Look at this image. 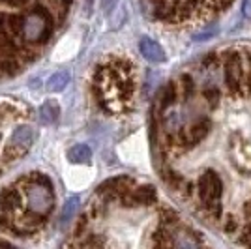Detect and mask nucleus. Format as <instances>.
<instances>
[{
  "instance_id": "nucleus-12",
  "label": "nucleus",
  "mask_w": 251,
  "mask_h": 249,
  "mask_svg": "<svg viewBox=\"0 0 251 249\" xmlns=\"http://www.w3.org/2000/svg\"><path fill=\"white\" fill-rule=\"evenodd\" d=\"M68 159L72 163H77V165H83V163H88L92 159V150L86 145H75L68 150Z\"/></svg>"
},
{
  "instance_id": "nucleus-4",
  "label": "nucleus",
  "mask_w": 251,
  "mask_h": 249,
  "mask_svg": "<svg viewBox=\"0 0 251 249\" xmlns=\"http://www.w3.org/2000/svg\"><path fill=\"white\" fill-rule=\"evenodd\" d=\"M210 129H212V120L206 116H197L193 120H186V124L180 127V131L167 143V150L171 145L178 146L182 150H189L193 146L201 145L208 137Z\"/></svg>"
},
{
  "instance_id": "nucleus-5",
  "label": "nucleus",
  "mask_w": 251,
  "mask_h": 249,
  "mask_svg": "<svg viewBox=\"0 0 251 249\" xmlns=\"http://www.w3.org/2000/svg\"><path fill=\"white\" fill-rule=\"evenodd\" d=\"M229 156L230 167L242 178H251V141L234 131L229 135Z\"/></svg>"
},
{
  "instance_id": "nucleus-22",
  "label": "nucleus",
  "mask_w": 251,
  "mask_h": 249,
  "mask_svg": "<svg viewBox=\"0 0 251 249\" xmlns=\"http://www.w3.org/2000/svg\"><path fill=\"white\" fill-rule=\"evenodd\" d=\"M26 0H11V4L10 6H21V4H25Z\"/></svg>"
},
{
  "instance_id": "nucleus-7",
  "label": "nucleus",
  "mask_w": 251,
  "mask_h": 249,
  "mask_svg": "<svg viewBox=\"0 0 251 249\" xmlns=\"http://www.w3.org/2000/svg\"><path fill=\"white\" fill-rule=\"evenodd\" d=\"M34 141H36V131H34V127H30V125H19V127H15L10 143L6 146V152H4L6 161L21 157L23 154L34 145Z\"/></svg>"
},
{
  "instance_id": "nucleus-1",
  "label": "nucleus",
  "mask_w": 251,
  "mask_h": 249,
  "mask_svg": "<svg viewBox=\"0 0 251 249\" xmlns=\"http://www.w3.org/2000/svg\"><path fill=\"white\" fill-rule=\"evenodd\" d=\"M25 184H26V202L32 214L36 218H45L47 214H51L54 206L51 180L42 173H32L25 176Z\"/></svg>"
},
{
  "instance_id": "nucleus-20",
  "label": "nucleus",
  "mask_w": 251,
  "mask_h": 249,
  "mask_svg": "<svg viewBox=\"0 0 251 249\" xmlns=\"http://www.w3.org/2000/svg\"><path fill=\"white\" fill-rule=\"evenodd\" d=\"M116 4H118V0H101V6H103V11L107 15L113 13V10L116 8Z\"/></svg>"
},
{
  "instance_id": "nucleus-16",
  "label": "nucleus",
  "mask_w": 251,
  "mask_h": 249,
  "mask_svg": "<svg viewBox=\"0 0 251 249\" xmlns=\"http://www.w3.org/2000/svg\"><path fill=\"white\" fill-rule=\"evenodd\" d=\"M202 98L206 100V103H208L210 107H216L218 101H220V98H221V92H220V88H218V84L204 86V90H202Z\"/></svg>"
},
{
  "instance_id": "nucleus-10",
  "label": "nucleus",
  "mask_w": 251,
  "mask_h": 249,
  "mask_svg": "<svg viewBox=\"0 0 251 249\" xmlns=\"http://www.w3.org/2000/svg\"><path fill=\"white\" fill-rule=\"evenodd\" d=\"M175 249H201L199 236L189 228H175Z\"/></svg>"
},
{
  "instance_id": "nucleus-15",
  "label": "nucleus",
  "mask_w": 251,
  "mask_h": 249,
  "mask_svg": "<svg viewBox=\"0 0 251 249\" xmlns=\"http://www.w3.org/2000/svg\"><path fill=\"white\" fill-rule=\"evenodd\" d=\"M178 92H182V96L189 100L193 94H195V81H193V77L188 75V73H184L182 77H180V81H178Z\"/></svg>"
},
{
  "instance_id": "nucleus-11",
  "label": "nucleus",
  "mask_w": 251,
  "mask_h": 249,
  "mask_svg": "<svg viewBox=\"0 0 251 249\" xmlns=\"http://www.w3.org/2000/svg\"><path fill=\"white\" fill-rule=\"evenodd\" d=\"M178 100V83L176 81H173V83H169L165 88H163V92H161V98H159V105H157V109H159V113H163V111H167L171 107H175Z\"/></svg>"
},
{
  "instance_id": "nucleus-9",
  "label": "nucleus",
  "mask_w": 251,
  "mask_h": 249,
  "mask_svg": "<svg viewBox=\"0 0 251 249\" xmlns=\"http://www.w3.org/2000/svg\"><path fill=\"white\" fill-rule=\"evenodd\" d=\"M150 248L152 249H175V227L161 225L152 232L150 238Z\"/></svg>"
},
{
  "instance_id": "nucleus-17",
  "label": "nucleus",
  "mask_w": 251,
  "mask_h": 249,
  "mask_svg": "<svg viewBox=\"0 0 251 249\" xmlns=\"http://www.w3.org/2000/svg\"><path fill=\"white\" fill-rule=\"evenodd\" d=\"M77 208H79V197H70L68 199V202L64 204L60 219H62V221H70V219L74 218L75 212H77Z\"/></svg>"
},
{
  "instance_id": "nucleus-6",
  "label": "nucleus",
  "mask_w": 251,
  "mask_h": 249,
  "mask_svg": "<svg viewBox=\"0 0 251 249\" xmlns=\"http://www.w3.org/2000/svg\"><path fill=\"white\" fill-rule=\"evenodd\" d=\"M223 66V83L230 94H242L246 90V70L244 58L238 51H225L221 54Z\"/></svg>"
},
{
  "instance_id": "nucleus-23",
  "label": "nucleus",
  "mask_w": 251,
  "mask_h": 249,
  "mask_svg": "<svg viewBox=\"0 0 251 249\" xmlns=\"http://www.w3.org/2000/svg\"><path fill=\"white\" fill-rule=\"evenodd\" d=\"M2 4H11V0H0Z\"/></svg>"
},
{
  "instance_id": "nucleus-18",
  "label": "nucleus",
  "mask_w": 251,
  "mask_h": 249,
  "mask_svg": "<svg viewBox=\"0 0 251 249\" xmlns=\"http://www.w3.org/2000/svg\"><path fill=\"white\" fill-rule=\"evenodd\" d=\"M238 228H240V223H238V219L234 218V216H227V218H225V221H223V230H225L227 234L238 232Z\"/></svg>"
},
{
  "instance_id": "nucleus-14",
  "label": "nucleus",
  "mask_w": 251,
  "mask_h": 249,
  "mask_svg": "<svg viewBox=\"0 0 251 249\" xmlns=\"http://www.w3.org/2000/svg\"><path fill=\"white\" fill-rule=\"evenodd\" d=\"M70 84V73L68 72H56L52 73V77L47 81V88L52 92H60Z\"/></svg>"
},
{
  "instance_id": "nucleus-8",
  "label": "nucleus",
  "mask_w": 251,
  "mask_h": 249,
  "mask_svg": "<svg viewBox=\"0 0 251 249\" xmlns=\"http://www.w3.org/2000/svg\"><path fill=\"white\" fill-rule=\"evenodd\" d=\"M139 51L143 54V58H147L148 62L152 64H163L167 60V54L163 51V47L156 40L148 38V36H143L139 40Z\"/></svg>"
},
{
  "instance_id": "nucleus-19",
  "label": "nucleus",
  "mask_w": 251,
  "mask_h": 249,
  "mask_svg": "<svg viewBox=\"0 0 251 249\" xmlns=\"http://www.w3.org/2000/svg\"><path fill=\"white\" fill-rule=\"evenodd\" d=\"M216 32H218V28H214V26L201 28L197 34H193V42H206V40H210V38H212Z\"/></svg>"
},
{
  "instance_id": "nucleus-2",
  "label": "nucleus",
  "mask_w": 251,
  "mask_h": 249,
  "mask_svg": "<svg viewBox=\"0 0 251 249\" xmlns=\"http://www.w3.org/2000/svg\"><path fill=\"white\" fill-rule=\"evenodd\" d=\"M195 189H197V197H199L202 210L210 218L220 219L223 212L225 186H223V180L216 174V171H204L195 182Z\"/></svg>"
},
{
  "instance_id": "nucleus-3",
  "label": "nucleus",
  "mask_w": 251,
  "mask_h": 249,
  "mask_svg": "<svg viewBox=\"0 0 251 249\" xmlns=\"http://www.w3.org/2000/svg\"><path fill=\"white\" fill-rule=\"evenodd\" d=\"M52 34V17L45 8H36L23 17L21 38L30 45L45 43Z\"/></svg>"
},
{
  "instance_id": "nucleus-21",
  "label": "nucleus",
  "mask_w": 251,
  "mask_h": 249,
  "mask_svg": "<svg viewBox=\"0 0 251 249\" xmlns=\"http://www.w3.org/2000/svg\"><path fill=\"white\" fill-rule=\"evenodd\" d=\"M244 11L251 15V0H244Z\"/></svg>"
},
{
  "instance_id": "nucleus-13",
  "label": "nucleus",
  "mask_w": 251,
  "mask_h": 249,
  "mask_svg": "<svg viewBox=\"0 0 251 249\" xmlns=\"http://www.w3.org/2000/svg\"><path fill=\"white\" fill-rule=\"evenodd\" d=\"M40 116H42L43 124H54L58 120V116H60V109H58L56 101H47L43 105L40 109Z\"/></svg>"
}]
</instances>
